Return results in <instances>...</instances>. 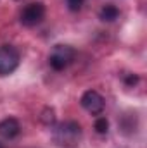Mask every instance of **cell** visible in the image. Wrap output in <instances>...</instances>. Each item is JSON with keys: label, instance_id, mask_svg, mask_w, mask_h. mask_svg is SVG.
<instances>
[{"label": "cell", "instance_id": "obj_11", "mask_svg": "<svg viewBox=\"0 0 147 148\" xmlns=\"http://www.w3.org/2000/svg\"><path fill=\"white\" fill-rule=\"evenodd\" d=\"M0 148H3V145H2V143H0Z\"/></svg>", "mask_w": 147, "mask_h": 148}, {"label": "cell", "instance_id": "obj_6", "mask_svg": "<svg viewBox=\"0 0 147 148\" xmlns=\"http://www.w3.org/2000/svg\"><path fill=\"white\" fill-rule=\"evenodd\" d=\"M19 133H21V124L17 119L7 117V119L0 121V136L3 140H14Z\"/></svg>", "mask_w": 147, "mask_h": 148}, {"label": "cell", "instance_id": "obj_9", "mask_svg": "<svg viewBox=\"0 0 147 148\" xmlns=\"http://www.w3.org/2000/svg\"><path fill=\"white\" fill-rule=\"evenodd\" d=\"M42 121L45 122V124H54V121H55V115H54V109H45L43 114H42Z\"/></svg>", "mask_w": 147, "mask_h": 148}, {"label": "cell", "instance_id": "obj_4", "mask_svg": "<svg viewBox=\"0 0 147 148\" xmlns=\"http://www.w3.org/2000/svg\"><path fill=\"white\" fill-rule=\"evenodd\" d=\"M19 17H21V24L23 26H28V28L37 26L45 17V5L42 2H31L21 10Z\"/></svg>", "mask_w": 147, "mask_h": 148}, {"label": "cell", "instance_id": "obj_10", "mask_svg": "<svg viewBox=\"0 0 147 148\" xmlns=\"http://www.w3.org/2000/svg\"><path fill=\"white\" fill-rule=\"evenodd\" d=\"M83 3H85V0H68V7H69V10H73V12H78V10L83 7Z\"/></svg>", "mask_w": 147, "mask_h": 148}, {"label": "cell", "instance_id": "obj_3", "mask_svg": "<svg viewBox=\"0 0 147 148\" xmlns=\"http://www.w3.org/2000/svg\"><path fill=\"white\" fill-rule=\"evenodd\" d=\"M19 52L10 47V45H2L0 47V76H7V74L14 73L19 66Z\"/></svg>", "mask_w": 147, "mask_h": 148}, {"label": "cell", "instance_id": "obj_1", "mask_svg": "<svg viewBox=\"0 0 147 148\" xmlns=\"http://www.w3.org/2000/svg\"><path fill=\"white\" fill-rule=\"evenodd\" d=\"M52 138L59 147H73L81 138V126L76 121H64L54 127Z\"/></svg>", "mask_w": 147, "mask_h": 148}, {"label": "cell", "instance_id": "obj_8", "mask_svg": "<svg viewBox=\"0 0 147 148\" xmlns=\"http://www.w3.org/2000/svg\"><path fill=\"white\" fill-rule=\"evenodd\" d=\"M94 127H95V131H97L99 134H106V133L109 131V122H107L106 117H97Z\"/></svg>", "mask_w": 147, "mask_h": 148}, {"label": "cell", "instance_id": "obj_2", "mask_svg": "<svg viewBox=\"0 0 147 148\" xmlns=\"http://www.w3.org/2000/svg\"><path fill=\"white\" fill-rule=\"evenodd\" d=\"M76 57V50L71 45H55L49 55V64L55 71H64Z\"/></svg>", "mask_w": 147, "mask_h": 148}, {"label": "cell", "instance_id": "obj_7", "mask_svg": "<svg viewBox=\"0 0 147 148\" xmlns=\"http://www.w3.org/2000/svg\"><path fill=\"white\" fill-rule=\"evenodd\" d=\"M99 17L104 23H112V21H116L119 17V9L116 5H111V3L109 5H104L101 9V12H99Z\"/></svg>", "mask_w": 147, "mask_h": 148}, {"label": "cell", "instance_id": "obj_5", "mask_svg": "<svg viewBox=\"0 0 147 148\" xmlns=\"http://www.w3.org/2000/svg\"><path fill=\"white\" fill-rule=\"evenodd\" d=\"M80 103H81V107L88 112V114H94V115L95 114H101V112L104 110V105H106L104 97L99 91H95V90L85 91L81 95V98H80Z\"/></svg>", "mask_w": 147, "mask_h": 148}]
</instances>
